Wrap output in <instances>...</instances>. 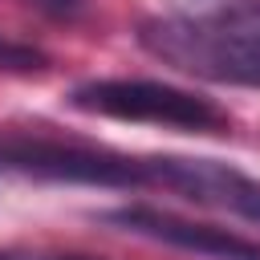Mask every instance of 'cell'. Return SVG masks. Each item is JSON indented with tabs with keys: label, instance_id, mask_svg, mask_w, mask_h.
<instances>
[{
	"label": "cell",
	"instance_id": "30bf717a",
	"mask_svg": "<svg viewBox=\"0 0 260 260\" xmlns=\"http://www.w3.org/2000/svg\"><path fill=\"white\" fill-rule=\"evenodd\" d=\"M0 260H16V256H8V252H0Z\"/></svg>",
	"mask_w": 260,
	"mask_h": 260
},
{
	"label": "cell",
	"instance_id": "5b68a950",
	"mask_svg": "<svg viewBox=\"0 0 260 260\" xmlns=\"http://www.w3.org/2000/svg\"><path fill=\"white\" fill-rule=\"evenodd\" d=\"M102 219L122 228V232H134V236H146V240H158V244H171V248H183V252H199L207 260H260V244H252V240H244L228 228H215V223L183 219L175 211L118 207V211H106Z\"/></svg>",
	"mask_w": 260,
	"mask_h": 260
},
{
	"label": "cell",
	"instance_id": "8992f818",
	"mask_svg": "<svg viewBox=\"0 0 260 260\" xmlns=\"http://www.w3.org/2000/svg\"><path fill=\"white\" fill-rule=\"evenodd\" d=\"M41 65H45V57H41L37 49L0 37V69H4V73H32V69H41Z\"/></svg>",
	"mask_w": 260,
	"mask_h": 260
},
{
	"label": "cell",
	"instance_id": "6da1fadb",
	"mask_svg": "<svg viewBox=\"0 0 260 260\" xmlns=\"http://www.w3.org/2000/svg\"><path fill=\"white\" fill-rule=\"evenodd\" d=\"M138 41L162 65H175L191 77L219 85L260 89V24L232 16H150L138 28Z\"/></svg>",
	"mask_w": 260,
	"mask_h": 260
},
{
	"label": "cell",
	"instance_id": "277c9868",
	"mask_svg": "<svg viewBox=\"0 0 260 260\" xmlns=\"http://www.w3.org/2000/svg\"><path fill=\"white\" fill-rule=\"evenodd\" d=\"M150 187L179 191L183 199L219 207L260 228V179L215 158H150Z\"/></svg>",
	"mask_w": 260,
	"mask_h": 260
},
{
	"label": "cell",
	"instance_id": "52a82bcc",
	"mask_svg": "<svg viewBox=\"0 0 260 260\" xmlns=\"http://www.w3.org/2000/svg\"><path fill=\"white\" fill-rule=\"evenodd\" d=\"M207 12H211V16H232V20L260 24V0H211Z\"/></svg>",
	"mask_w": 260,
	"mask_h": 260
},
{
	"label": "cell",
	"instance_id": "9c48e42d",
	"mask_svg": "<svg viewBox=\"0 0 260 260\" xmlns=\"http://www.w3.org/2000/svg\"><path fill=\"white\" fill-rule=\"evenodd\" d=\"M57 260H98V256H57Z\"/></svg>",
	"mask_w": 260,
	"mask_h": 260
},
{
	"label": "cell",
	"instance_id": "ba28073f",
	"mask_svg": "<svg viewBox=\"0 0 260 260\" xmlns=\"http://www.w3.org/2000/svg\"><path fill=\"white\" fill-rule=\"evenodd\" d=\"M37 4H45V8H57V12H65V8H73L77 0H37Z\"/></svg>",
	"mask_w": 260,
	"mask_h": 260
},
{
	"label": "cell",
	"instance_id": "7a4b0ae2",
	"mask_svg": "<svg viewBox=\"0 0 260 260\" xmlns=\"http://www.w3.org/2000/svg\"><path fill=\"white\" fill-rule=\"evenodd\" d=\"M0 171L49 183L85 187H150V162L130 158L93 142L45 138V134H0Z\"/></svg>",
	"mask_w": 260,
	"mask_h": 260
},
{
	"label": "cell",
	"instance_id": "3957f363",
	"mask_svg": "<svg viewBox=\"0 0 260 260\" xmlns=\"http://www.w3.org/2000/svg\"><path fill=\"white\" fill-rule=\"evenodd\" d=\"M69 106L81 114L98 118H118V122H150V126H171V130H223L228 114L179 85L150 81V77H102L85 81L69 93Z\"/></svg>",
	"mask_w": 260,
	"mask_h": 260
}]
</instances>
